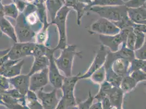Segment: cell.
<instances>
[{
	"mask_svg": "<svg viewBox=\"0 0 146 109\" xmlns=\"http://www.w3.org/2000/svg\"><path fill=\"white\" fill-rule=\"evenodd\" d=\"M77 45H70L63 49L61 54L57 58H55L56 65L64 74L66 77L72 76L73 62L75 56L82 58L81 51H77Z\"/></svg>",
	"mask_w": 146,
	"mask_h": 109,
	"instance_id": "1",
	"label": "cell"
},
{
	"mask_svg": "<svg viewBox=\"0 0 146 109\" xmlns=\"http://www.w3.org/2000/svg\"><path fill=\"white\" fill-rule=\"evenodd\" d=\"M90 11L96 13L100 18L106 19L112 23L122 21L128 17V8L125 5L112 6L92 7Z\"/></svg>",
	"mask_w": 146,
	"mask_h": 109,
	"instance_id": "2",
	"label": "cell"
},
{
	"mask_svg": "<svg viewBox=\"0 0 146 109\" xmlns=\"http://www.w3.org/2000/svg\"><path fill=\"white\" fill-rule=\"evenodd\" d=\"M72 9L64 6L58 12L52 24L56 26L58 33V41L57 45L54 47L55 51L66 48L67 44V17Z\"/></svg>",
	"mask_w": 146,
	"mask_h": 109,
	"instance_id": "3",
	"label": "cell"
},
{
	"mask_svg": "<svg viewBox=\"0 0 146 109\" xmlns=\"http://www.w3.org/2000/svg\"><path fill=\"white\" fill-rule=\"evenodd\" d=\"M15 29L18 42H35L36 32L28 24L23 13H20L16 20Z\"/></svg>",
	"mask_w": 146,
	"mask_h": 109,
	"instance_id": "4",
	"label": "cell"
},
{
	"mask_svg": "<svg viewBox=\"0 0 146 109\" xmlns=\"http://www.w3.org/2000/svg\"><path fill=\"white\" fill-rule=\"evenodd\" d=\"M133 30V27L127 28L122 30L119 33L114 36L99 35V39L102 44L109 48L110 51L116 53L119 50L121 44L127 43L129 33Z\"/></svg>",
	"mask_w": 146,
	"mask_h": 109,
	"instance_id": "5",
	"label": "cell"
},
{
	"mask_svg": "<svg viewBox=\"0 0 146 109\" xmlns=\"http://www.w3.org/2000/svg\"><path fill=\"white\" fill-rule=\"evenodd\" d=\"M100 86L99 91L108 98L114 108L123 107L124 92L118 87H115L108 81H105Z\"/></svg>",
	"mask_w": 146,
	"mask_h": 109,
	"instance_id": "6",
	"label": "cell"
},
{
	"mask_svg": "<svg viewBox=\"0 0 146 109\" xmlns=\"http://www.w3.org/2000/svg\"><path fill=\"white\" fill-rule=\"evenodd\" d=\"M88 32L91 34L99 35L114 36L119 33L121 30L112 21L106 19L100 18L91 25Z\"/></svg>",
	"mask_w": 146,
	"mask_h": 109,
	"instance_id": "7",
	"label": "cell"
},
{
	"mask_svg": "<svg viewBox=\"0 0 146 109\" xmlns=\"http://www.w3.org/2000/svg\"><path fill=\"white\" fill-rule=\"evenodd\" d=\"M108 54L106 50V47L103 45H101L98 51L96 54L91 64L85 73L80 75V79H90L91 76L98 69L104 66Z\"/></svg>",
	"mask_w": 146,
	"mask_h": 109,
	"instance_id": "8",
	"label": "cell"
},
{
	"mask_svg": "<svg viewBox=\"0 0 146 109\" xmlns=\"http://www.w3.org/2000/svg\"><path fill=\"white\" fill-rule=\"evenodd\" d=\"M23 13L26 23L36 33L43 28V23L40 20L36 5H27Z\"/></svg>",
	"mask_w": 146,
	"mask_h": 109,
	"instance_id": "9",
	"label": "cell"
},
{
	"mask_svg": "<svg viewBox=\"0 0 146 109\" xmlns=\"http://www.w3.org/2000/svg\"><path fill=\"white\" fill-rule=\"evenodd\" d=\"M50 60L49 70V83L56 89H61L66 76L60 72V69L55 62L54 54L48 56Z\"/></svg>",
	"mask_w": 146,
	"mask_h": 109,
	"instance_id": "10",
	"label": "cell"
},
{
	"mask_svg": "<svg viewBox=\"0 0 146 109\" xmlns=\"http://www.w3.org/2000/svg\"><path fill=\"white\" fill-rule=\"evenodd\" d=\"M49 83L48 68L36 72L30 76V90L36 92Z\"/></svg>",
	"mask_w": 146,
	"mask_h": 109,
	"instance_id": "11",
	"label": "cell"
},
{
	"mask_svg": "<svg viewBox=\"0 0 146 109\" xmlns=\"http://www.w3.org/2000/svg\"><path fill=\"white\" fill-rule=\"evenodd\" d=\"M57 89L54 88L50 92H45L41 89L36 92V94L43 105L44 109H56L60 100L57 97Z\"/></svg>",
	"mask_w": 146,
	"mask_h": 109,
	"instance_id": "12",
	"label": "cell"
},
{
	"mask_svg": "<svg viewBox=\"0 0 146 109\" xmlns=\"http://www.w3.org/2000/svg\"><path fill=\"white\" fill-rule=\"evenodd\" d=\"M30 75L27 74H20L18 76L9 78V81L14 88L17 90L22 94L26 96L30 90Z\"/></svg>",
	"mask_w": 146,
	"mask_h": 109,
	"instance_id": "13",
	"label": "cell"
},
{
	"mask_svg": "<svg viewBox=\"0 0 146 109\" xmlns=\"http://www.w3.org/2000/svg\"><path fill=\"white\" fill-rule=\"evenodd\" d=\"M66 6L76 11L77 14V24L81 25L82 19L86 13L90 11V7L83 3L80 0H65Z\"/></svg>",
	"mask_w": 146,
	"mask_h": 109,
	"instance_id": "14",
	"label": "cell"
},
{
	"mask_svg": "<svg viewBox=\"0 0 146 109\" xmlns=\"http://www.w3.org/2000/svg\"><path fill=\"white\" fill-rule=\"evenodd\" d=\"M50 23L52 24L58 12L64 6L65 0H46L45 2Z\"/></svg>",
	"mask_w": 146,
	"mask_h": 109,
	"instance_id": "15",
	"label": "cell"
},
{
	"mask_svg": "<svg viewBox=\"0 0 146 109\" xmlns=\"http://www.w3.org/2000/svg\"><path fill=\"white\" fill-rule=\"evenodd\" d=\"M1 32L11 38L15 43L18 42L15 26H13L11 23L5 18L1 17L0 24Z\"/></svg>",
	"mask_w": 146,
	"mask_h": 109,
	"instance_id": "16",
	"label": "cell"
},
{
	"mask_svg": "<svg viewBox=\"0 0 146 109\" xmlns=\"http://www.w3.org/2000/svg\"><path fill=\"white\" fill-rule=\"evenodd\" d=\"M50 64V60L46 56L34 57V61L28 74L32 75L35 73L40 72L45 68H48Z\"/></svg>",
	"mask_w": 146,
	"mask_h": 109,
	"instance_id": "17",
	"label": "cell"
},
{
	"mask_svg": "<svg viewBox=\"0 0 146 109\" xmlns=\"http://www.w3.org/2000/svg\"><path fill=\"white\" fill-rule=\"evenodd\" d=\"M74 92L63 93L62 96L56 109H68L70 106L77 105Z\"/></svg>",
	"mask_w": 146,
	"mask_h": 109,
	"instance_id": "18",
	"label": "cell"
},
{
	"mask_svg": "<svg viewBox=\"0 0 146 109\" xmlns=\"http://www.w3.org/2000/svg\"><path fill=\"white\" fill-rule=\"evenodd\" d=\"M24 63V60L23 59L13 66L0 70V75L4 76L8 79L18 76L21 74Z\"/></svg>",
	"mask_w": 146,
	"mask_h": 109,
	"instance_id": "19",
	"label": "cell"
},
{
	"mask_svg": "<svg viewBox=\"0 0 146 109\" xmlns=\"http://www.w3.org/2000/svg\"><path fill=\"white\" fill-rule=\"evenodd\" d=\"M128 17L134 23L139 24L146 20V10L141 7L137 8H128Z\"/></svg>",
	"mask_w": 146,
	"mask_h": 109,
	"instance_id": "20",
	"label": "cell"
},
{
	"mask_svg": "<svg viewBox=\"0 0 146 109\" xmlns=\"http://www.w3.org/2000/svg\"><path fill=\"white\" fill-rule=\"evenodd\" d=\"M20 13L18 8L15 3L3 5L1 2V17H8L16 20Z\"/></svg>",
	"mask_w": 146,
	"mask_h": 109,
	"instance_id": "21",
	"label": "cell"
},
{
	"mask_svg": "<svg viewBox=\"0 0 146 109\" xmlns=\"http://www.w3.org/2000/svg\"><path fill=\"white\" fill-rule=\"evenodd\" d=\"M81 73H79L76 75L66 77L64 80L63 84L61 88L62 93H67L70 92H74L75 86L80 79Z\"/></svg>",
	"mask_w": 146,
	"mask_h": 109,
	"instance_id": "22",
	"label": "cell"
},
{
	"mask_svg": "<svg viewBox=\"0 0 146 109\" xmlns=\"http://www.w3.org/2000/svg\"><path fill=\"white\" fill-rule=\"evenodd\" d=\"M26 106L31 109H44L36 93L29 90L26 94Z\"/></svg>",
	"mask_w": 146,
	"mask_h": 109,
	"instance_id": "23",
	"label": "cell"
},
{
	"mask_svg": "<svg viewBox=\"0 0 146 109\" xmlns=\"http://www.w3.org/2000/svg\"><path fill=\"white\" fill-rule=\"evenodd\" d=\"M137 84V81L129 75L123 77L120 85V88L124 93H127L135 88Z\"/></svg>",
	"mask_w": 146,
	"mask_h": 109,
	"instance_id": "24",
	"label": "cell"
},
{
	"mask_svg": "<svg viewBox=\"0 0 146 109\" xmlns=\"http://www.w3.org/2000/svg\"><path fill=\"white\" fill-rule=\"evenodd\" d=\"M49 27L50 26H43V28L36 33L35 37V42L38 44L46 45L47 46V44L49 39Z\"/></svg>",
	"mask_w": 146,
	"mask_h": 109,
	"instance_id": "25",
	"label": "cell"
},
{
	"mask_svg": "<svg viewBox=\"0 0 146 109\" xmlns=\"http://www.w3.org/2000/svg\"><path fill=\"white\" fill-rule=\"evenodd\" d=\"M90 79L96 84L100 85L103 84L106 79V72L105 66L100 68L94 73H93Z\"/></svg>",
	"mask_w": 146,
	"mask_h": 109,
	"instance_id": "26",
	"label": "cell"
},
{
	"mask_svg": "<svg viewBox=\"0 0 146 109\" xmlns=\"http://www.w3.org/2000/svg\"><path fill=\"white\" fill-rule=\"evenodd\" d=\"M125 3L122 0H94L92 3L93 6H112L124 5Z\"/></svg>",
	"mask_w": 146,
	"mask_h": 109,
	"instance_id": "27",
	"label": "cell"
},
{
	"mask_svg": "<svg viewBox=\"0 0 146 109\" xmlns=\"http://www.w3.org/2000/svg\"><path fill=\"white\" fill-rule=\"evenodd\" d=\"M118 52L122 58H125L131 62L135 58V51L127 48L126 43L122 44V48L118 50Z\"/></svg>",
	"mask_w": 146,
	"mask_h": 109,
	"instance_id": "28",
	"label": "cell"
},
{
	"mask_svg": "<svg viewBox=\"0 0 146 109\" xmlns=\"http://www.w3.org/2000/svg\"><path fill=\"white\" fill-rule=\"evenodd\" d=\"M95 99L94 97L92 94L91 91H90L88 93V97L85 101L78 104L79 109H90L93 101Z\"/></svg>",
	"mask_w": 146,
	"mask_h": 109,
	"instance_id": "29",
	"label": "cell"
},
{
	"mask_svg": "<svg viewBox=\"0 0 146 109\" xmlns=\"http://www.w3.org/2000/svg\"><path fill=\"white\" fill-rule=\"evenodd\" d=\"M134 32L135 33L136 36L135 46V50H136L141 48L143 46L146 39V34L134 30Z\"/></svg>",
	"mask_w": 146,
	"mask_h": 109,
	"instance_id": "30",
	"label": "cell"
},
{
	"mask_svg": "<svg viewBox=\"0 0 146 109\" xmlns=\"http://www.w3.org/2000/svg\"><path fill=\"white\" fill-rule=\"evenodd\" d=\"M130 75L135 79L137 83L146 80V73L141 69L134 70L130 74Z\"/></svg>",
	"mask_w": 146,
	"mask_h": 109,
	"instance_id": "31",
	"label": "cell"
},
{
	"mask_svg": "<svg viewBox=\"0 0 146 109\" xmlns=\"http://www.w3.org/2000/svg\"><path fill=\"white\" fill-rule=\"evenodd\" d=\"M135 58L142 60H146V39L143 46L141 48L135 50Z\"/></svg>",
	"mask_w": 146,
	"mask_h": 109,
	"instance_id": "32",
	"label": "cell"
},
{
	"mask_svg": "<svg viewBox=\"0 0 146 109\" xmlns=\"http://www.w3.org/2000/svg\"><path fill=\"white\" fill-rule=\"evenodd\" d=\"M136 34L134 32V30L130 32L128 35L126 45L127 48L135 51V46L136 43Z\"/></svg>",
	"mask_w": 146,
	"mask_h": 109,
	"instance_id": "33",
	"label": "cell"
},
{
	"mask_svg": "<svg viewBox=\"0 0 146 109\" xmlns=\"http://www.w3.org/2000/svg\"><path fill=\"white\" fill-rule=\"evenodd\" d=\"M146 2V0H130L125 5L128 8H137L143 6Z\"/></svg>",
	"mask_w": 146,
	"mask_h": 109,
	"instance_id": "34",
	"label": "cell"
},
{
	"mask_svg": "<svg viewBox=\"0 0 146 109\" xmlns=\"http://www.w3.org/2000/svg\"><path fill=\"white\" fill-rule=\"evenodd\" d=\"M10 82L9 79L6 77L0 75V88L1 92H3L5 91L8 90L10 87Z\"/></svg>",
	"mask_w": 146,
	"mask_h": 109,
	"instance_id": "35",
	"label": "cell"
},
{
	"mask_svg": "<svg viewBox=\"0 0 146 109\" xmlns=\"http://www.w3.org/2000/svg\"><path fill=\"white\" fill-rule=\"evenodd\" d=\"M101 102L102 103L103 109H112L114 108L107 97H105Z\"/></svg>",
	"mask_w": 146,
	"mask_h": 109,
	"instance_id": "36",
	"label": "cell"
},
{
	"mask_svg": "<svg viewBox=\"0 0 146 109\" xmlns=\"http://www.w3.org/2000/svg\"><path fill=\"white\" fill-rule=\"evenodd\" d=\"M133 29L134 31H139L146 34V25L135 23L133 26Z\"/></svg>",
	"mask_w": 146,
	"mask_h": 109,
	"instance_id": "37",
	"label": "cell"
},
{
	"mask_svg": "<svg viewBox=\"0 0 146 109\" xmlns=\"http://www.w3.org/2000/svg\"><path fill=\"white\" fill-rule=\"evenodd\" d=\"M8 109H31L26 105H23L19 103L7 105L5 106Z\"/></svg>",
	"mask_w": 146,
	"mask_h": 109,
	"instance_id": "38",
	"label": "cell"
},
{
	"mask_svg": "<svg viewBox=\"0 0 146 109\" xmlns=\"http://www.w3.org/2000/svg\"><path fill=\"white\" fill-rule=\"evenodd\" d=\"M90 109H103V105L101 102H98L97 103H93Z\"/></svg>",
	"mask_w": 146,
	"mask_h": 109,
	"instance_id": "39",
	"label": "cell"
},
{
	"mask_svg": "<svg viewBox=\"0 0 146 109\" xmlns=\"http://www.w3.org/2000/svg\"><path fill=\"white\" fill-rule=\"evenodd\" d=\"M27 5H36V3L39 2H41L40 0H23Z\"/></svg>",
	"mask_w": 146,
	"mask_h": 109,
	"instance_id": "40",
	"label": "cell"
},
{
	"mask_svg": "<svg viewBox=\"0 0 146 109\" xmlns=\"http://www.w3.org/2000/svg\"><path fill=\"white\" fill-rule=\"evenodd\" d=\"M83 3L85 4L86 5L88 6L90 8H91L92 3L94 0H80Z\"/></svg>",
	"mask_w": 146,
	"mask_h": 109,
	"instance_id": "41",
	"label": "cell"
},
{
	"mask_svg": "<svg viewBox=\"0 0 146 109\" xmlns=\"http://www.w3.org/2000/svg\"><path fill=\"white\" fill-rule=\"evenodd\" d=\"M68 109H79V107L77 105H75V106H70L69 108H68Z\"/></svg>",
	"mask_w": 146,
	"mask_h": 109,
	"instance_id": "42",
	"label": "cell"
},
{
	"mask_svg": "<svg viewBox=\"0 0 146 109\" xmlns=\"http://www.w3.org/2000/svg\"><path fill=\"white\" fill-rule=\"evenodd\" d=\"M139 24H140L146 25V20H145V21H143L141 22V23H139Z\"/></svg>",
	"mask_w": 146,
	"mask_h": 109,
	"instance_id": "43",
	"label": "cell"
},
{
	"mask_svg": "<svg viewBox=\"0 0 146 109\" xmlns=\"http://www.w3.org/2000/svg\"><path fill=\"white\" fill-rule=\"evenodd\" d=\"M141 70H142L144 72H145L146 73V67H143Z\"/></svg>",
	"mask_w": 146,
	"mask_h": 109,
	"instance_id": "44",
	"label": "cell"
},
{
	"mask_svg": "<svg viewBox=\"0 0 146 109\" xmlns=\"http://www.w3.org/2000/svg\"><path fill=\"white\" fill-rule=\"evenodd\" d=\"M124 3H125V4L127 3V2H129V1H130V0H122Z\"/></svg>",
	"mask_w": 146,
	"mask_h": 109,
	"instance_id": "45",
	"label": "cell"
},
{
	"mask_svg": "<svg viewBox=\"0 0 146 109\" xmlns=\"http://www.w3.org/2000/svg\"><path fill=\"white\" fill-rule=\"evenodd\" d=\"M142 7H143V8H145V9L146 10V3H145V5H143Z\"/></svg>",
	"mask_w": 146,
	"mask_h": 109,
	"instance_id": "46",
	"label": "cell"
},
{
	"mask_svg": "<svg viewBox=\"0 0 146 109\" xmlns=\"http://www.w3.org/2000/svg\"><path fill=\"white\" fill-rule=\"evenodd\" d=\"M41 2H44V3H45V2H46V0H40Z\"/></svg>",
	"mask_w": 146,
	"mask_h": 109,
	"instance_id": "47",
	"label": "cell"
},
{
	"mask_svg": "<svg viewBox=\"0 0 146 109\" xmlns=\"http://www.w3.org/2000/svg\"><path fill=\"white\" fill-rule=\"evenodd\" d=\"M116 109H123V107H119V108H116Z\"/></svg>",
	"mask_w": 146,
	"mask_h": 109,
	"instance_id": "48",
	"label": "cell"
},
{
	"mask_svg": "<svg viewBox=\"0 0 146 109\" xmlns=\"http://www.w3.org/2000/svg\"></svg>",
	"mask_w": 146,
	"mask_h": 109,
	"instance_id": "49",
	"label": "cell"
}]
</instances>
